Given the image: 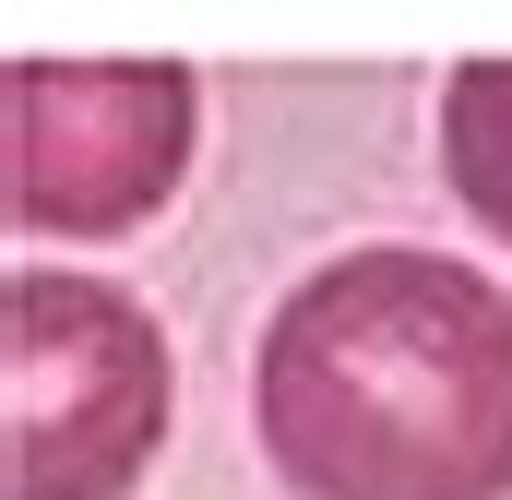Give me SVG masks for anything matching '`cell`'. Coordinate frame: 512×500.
I'll return each mask as SVG.
<instances>
[{"mask_svg":"<svg viewBox=\"0 0 512 500\" xmlns=\"http://www.w3.org/2000/svg\"><path fill=\"white\" fill-rule=\"evenodd\" d=\"M167 441V334L96 274L0 286V489L120 500Z\"/></svg>","mask_w":512,"mask_h":500,"instance_id":"7a4b0ae2","label":"cell"},{"mask_svg":"<svg viewBox=\"0 0 512 500\" xmlns=\"http://www.w3.org/2000/svg\"><path fill=\"white\" fill-rule=\"evenodd\" d=\"M298 500H512V298L441 250H346L286 286L251 370Z\"/></svg>","mask_w":512,"mask_h":500,"instance_id":"6da1fadb","label":"cell"},{"mask_svg":"<svg viewBox=\"0 0 512 500\" xmlns=\"http://www.w3.org/2000/svg\"><path fill=\"white\" fill-rule=\"evenodd\" d=\"M203 131L191 60H12L0 84V215L60 239L143 227Z\"/></svg>","mask_w":512,"mask_h":500,"instance_id":"3957f363","label":"cell"},{"mask_svg":"<svg viewBox=\"0 0 512 500\" xmlns=\"http://www.w3.org/2000/svg\"><path fill=\"white\" fill-rule=\"evenodd\" d=\"M441 179L489 239H512V60H465L441 84Z\"/></svg>","mask_w":512,"mask_h":500,"instance_id":"277c9868","label":"cell"}]
</instances>
